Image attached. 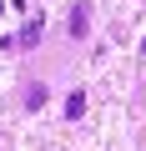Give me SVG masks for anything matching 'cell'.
I'll use <instances>...</instances> for the list:
<instances>
[{
  "mask_svg": "<svg viewBox=\"0 0 146 151\" xmlns=\"http://www.w3.org/2000/svg\"><path fill=\"white\" fill-rule=\"evenodd\" d=\"M45 101H50V91H45V86H40V81H35V86H30V91H25V106H30V111H40V106H45Z\"/></svg>",
  "mask_w": 146,
  "mask_h": 151,
  "instance_id": "3957f363",
  "label": "cell"
},
{
  "mask_svg": "<svg viewBox=\"0 0 146 151\" xmlns=\"http://www.w3.org/2000/svg\"><path fill=\"white\" fill-rule=\"evenodd\" d=\"M86 30H91V10H86V5H76V10H70V35L81 40Z\"/></svg>",
  "mask_w": 146,
  "mask_h": 151,
  "instance_id": "7a4b0ae2",
  "label": "cell"
},
{
  "mask_svg": "<svg viewBox=\"0 0 146 151\" xmlns=\"http://www.w3.org/2000/svg\"><path fill=\"white\" fill-rule=\"evenodd\" d=\"M81 111H86V91H70V101H65V116H70V121H81Z\"/></svg>",
  "mask_w": 146,
  "mask_h": 151,
  "instance_id": "277c9868",
  "label": "cell"
},
{
  "mask_svg": "<svg viewBox=\"0 0 146 151\" xmlns=\"http://www.w3.org/2000/svg\"><path fill=\"white\" fill-rule=\"evenodd\" d=\"M40 30H45V15H30V20H25V30L15 35V45H10V50H30V45L40 40Z\"/></svg>",
  "mask_w": 146,
  "mask_h": 151,
  "instance_id": "6da1fadb",
  "label": "cell"
},
{
  "mask_svg": "<svg viewBox=\"0 0 146 151\" xmlns=\"http://www.w3.org/2000/svg\"><path fill=\"white\" fill-rule=\"evenodd\" d=\"M141 60H146V40H141Z\"/></svg>",
  "mask_w": 146,
  "mask_h": 151,
  "instance_id": "5b68a950",
  "label": "cell"
},
{
  "mask_svg": "<svg viewBox=\"0 0 146 151\" xmlns=\"http://www.w3.org/2000/svg\"><path fill=\"white\" fill-rule=\"evenodd\" d=\"M0 10H5V5H0Z\"/></svg>",
  "mask_w": 146,
  "mask_h": 151,
  "instance_id": "8992f818",
  "label": "cell"
}]
</instances>
